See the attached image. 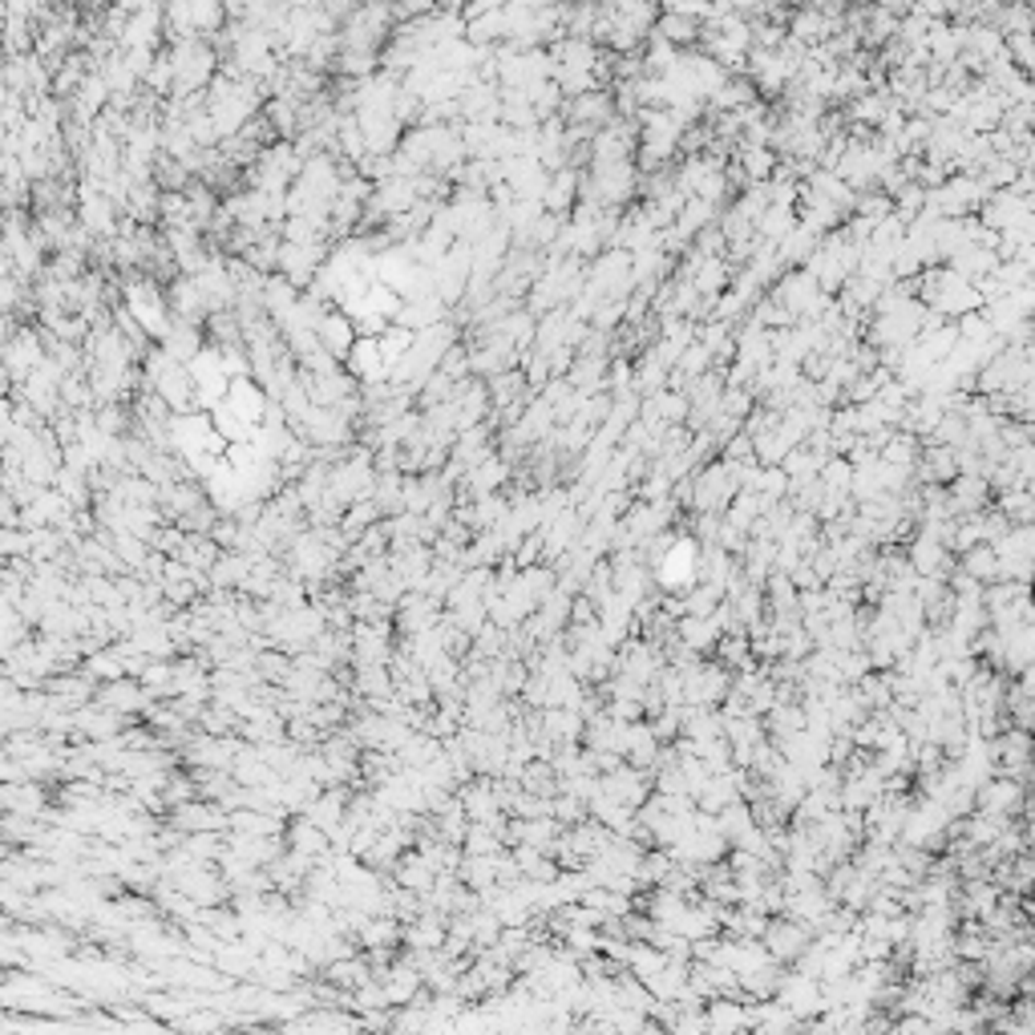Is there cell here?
I'll list each match as a JSON object with an SVG mask.
<instances>
[{
  "label": "cell",
  "instance_id": "obj_1",
  "mask_svg": "<svg viewBox=\"0 0 1035 1035\" xmlns=\"http://www.w3.org/2000/svg\"><path fill=\"white\" fill-rule=\"evenodd\" d=\"M166 54H171V69H174V90H171L174 102L195 97V93H202L214 81L219 57H214V49L207 40H174Z\"/></svg>",
  "mask_w": 1035,
  "mask_h": 1035
},
{
  "label": "cell",
  "instance_id": "obj_2",
  "mask_svg": "<svg viewBox=\"0 0 1035 1035\" xmlns=\"http://www.w3.org/2000/svg\"><path fill=\"white\" fill-rule=\"evenodd\" d=\"M126 312L133 316V324L147 333V340H159L171 333V304L162 300L159 283L154 279H130L126 283Z\"/></svg>",
  "mask_w": 1035,
  "mask_h": 1035
},
{
  "label": "cell",
  "instance_id": "obj_3",
  "mask_svg": "<svg viewBox=\"0 0 1035 1035\" xmlns=\"http://www.w3.org/2000/svg\"><path fill=\"white\" fill-rule=\"evenodd\" d=\"M655 579H660L664 591H691L700 583V538L672 534V546L655 562Z\"/></svg>",
  "mask_w": 1035,
  "mask_h": 1035
},
{
  "label": "cell",
  "instance_id": "obj_4",
  "mask_svg": "<svg viewBox=\"0 0 1035 1035\" xmlns=\"http://www.w3.org/2000/svg\"><path fill=\"white\" fill-rule=\"evenodd\" d=\"M372 490H376V465H372L369 450H357V457H345L328 469V493L345 510L357 502H369Z\"/></svg>",
  "mask_w": 1035,
  "mask_h": 1035
},
{
  "label": "cell",
  "instance_id": "obj_5",
  "mask_svg": "<svg viewBox=\"0 0 1035 1035\" xmlns=\"http://www.w3.org/2000/svg\"><path fill=\"white\" fill-rule=\"evenodd\" d=\"M226 9L211 4V0H195V4H171L162 9V25L171 28L174 40H202L207 33L223 25Z\"/></svg>",
  "mask_w": 1035,
  "mask_h": 1035
},
{
  "label": "cell",
  "instance_id": "obj_6",
  "mask_svg": "<svg viewBox=\"0 0 1035 1035\" xmlns=\"http://www.w3.org/2000/svg\"><path fill=\"white\" fill-rule=\"evenodd\" d=\"M78 226L85 235L106 240V243L118 235V207H114L106 190L97 183H90V178L78 186Z\"/></svg>",
  "mask_w": 1035,
  "mask_h": 1035
},
{
  "label": "cell",
  "instance_id": "obj_7",
  "mask_svg": "<svg viewBox=\"0 0 1035 1035\" xmlns=\"http://www.w3.org/2000/svg\"><path fill=\"white\" fill-rule=\"evenodd\" d=\"M40 360H45V340H40L33 328H16V333L0 345V364L9 372V381H21V385H25V376L37 369Z\"/></svg>",
  "mask_w": 1035,
  "mask_h": 1035
},
{
  "label": "cell",
  "instance_id": "obj_8",
  "mask_svg": "<svg viewBox=\"0 0 1035 1035\" xmlns=\"http://www.w3.org/2000/svg\"><path fill=\"white\" fill-rule=\"evenodd\" d=\"M688 486H691V505H696L700 514H720V510H724V505L736 498V486H732L729 465H724V462L700 469V474H696V481H688Z\"/></svg>",
  "mask_w": 1035,
  "mask_h": 1035
},
{
  "label": "cell",
  "instance_id": "obj_9",
  "mask_svg": "<svg viewBox=\"0 0 1035 1035\" xmlns=\"http://www.w3.org/2000/svg\"><path fill=\"white\" fill-rule=\"evenodd\" d=\"M171 825L178 837L226 834V810L223 805H211V801H186V805L171 810Z\"/></svg>",
  "mask_w": 1035,
  "mask_h": 1035
},
{
  "label": "cell",
  "instance_id": "obj_10",
  "mask_svg": "<svg viewBox=\"0 0 1035 1035\" xmlns=\"http://www.w3.org/2000/svg\"><path fill=\"white\" fill-rule=\"evenodd\" d=\"M765 955L772 958V963H789V958H801L805 951H810V927H801V922H793V918H777V922H769L765 927Z\"/></svg>",
  "mask_w": 1035,
  "mask_h": 1035
},
{
  "label": "cell",
  "instance_id": "obj_11",
  "mask_svg": "<svg viewBox=\"0 0 1035 1035\" xmlns=\"http://www.w3.org/2000/svg\"><path fill=\"white\" fill-rule=\"evenodd\" d=\"M223 405L235 417H240L243 426L247 429H255V426H264V417H267V393L259 385H255L252 376H235L231 385H226V397H223Z\"/></svg>",
  "mask_w": 1035,
  "mask_h": 1035
},
{
  "label": "cell",
  "instance_id": "obj_12",
  "mask_svg": "<svg viewBox=\"0 0 1035 1035\" xmlns=\"http://www.w3.org/2000/svg\"><path fill=\"white\" fill-rule=\"evenodd\" d=\"M49 796L40 789V781H13L0 784V813H16V817H45Z\"/></svg>",
  "mask_w": 1035,
  "mask_h": 1035
},
{
  "label": "cell",
  "instance_id": "obj_13",
  "mask_svg": "<svg viewBox=\"0 0 1035 1035\" xmlns=\"http://www.w3.org/2000/svg\"><path fill=\"white\" fill-rule=\"evenodd\" d=\"M121 724H126V720L114 717V712H109V708H102V703H85V708H78V712H73V732H78L81 741H90V744L118 741Z\"/></svg>",
  "mask_w": 1035,
  "mask_h": 1035
},
{
  "label": "cell",
  "instance_id": "obj_14",
  "mask_svg": "<svg viewBox=\"0 0 1035 1035\" xmlns=\"http://www.w3.org/2000/svg\"><path fill=\"white\" fill-rule=\"evenodd\" d=\"M316 345H319V352H324V357L340 364V360L352 352V345H357V324H352L345 312H328V316H324V324L316 328Z\"/></svg>",
  "mask_w": 1035,
  "mask_h": 1035
},
{
  "label": "cell",
  "instance_id": "obj_15",
  "mask_svg": "<svg viewBox=\"0 0 1035 1035\" xmlns=\"http://www.w3.org/2000/svg\"><path fill=\"white\" fill-rule=\"evenodd\" d=\"M345 360H348V376H352V381H364V385H385L388 381L376 336H357V345H352V352H348Z\"/></svg>",
  "mask_w": 1035,
  "mask_h": 1035
},
{
  "label": "cell",
  "instance_id": "obj_16",
  "mask_svg": "<svg viewBox=\"0 0 1035 1035\" xmlns=\"http://www.w3.org/2000/svg\"><path fill=\"white\" fill-rule=\"evenodd\" d=\"M97 703L102 708H109L114 717H130V712H147L150 708V696L147 688L138 684V679H114V684H102L97 688Z\"/></svg>",
  "mask_w": 1035,
  "mask_h": 1035
},
{
  "label": "cell",
  "instance_id": "obj_17",
  "mask_svg": "<svg viewBox=\"0 0 1035 1035\" xmlns=\"http://www.w3.org/2000/svg\"><path fill=\"white\" fill-rule=\"evenodd\" d=\"M376 982H381V991H385L388 1008H409V1003H417L421 987H426V982H421V970L412 967V963H397L385 979H376Z\"/></svg>",
  "mask_w": 1035,
  "mask_h": 1035
},
{
  "label": "cell",
  "instance_id": "obj_18",
  "mask_svg": "<svg viewBox=\"0 0 1035 1035\" xmlns=\"http://www.w3.org/2000/svg\"><path fill=\"white\" fill-rule=\"evenodd\" d=\"M304 822H312L319 829V834L333 837L340 825H345V789H328V793H319L312 805H307L304 813H300Z\"/></svg>",
  "mask_w": 1035,
  "mask_h": 1035
},
{
  "label": "cell",
  "instance_id": "obj_19",
  "mask_svg": "<svg viewBox=\"0 0 1035 1035\" xmlns=\"http://www.w3.org/2000/svg\"><path fill=\"white\" fill-rule=\"evenodd\" d=\"M615 118V102L610 93L591 90L583 97H571V126H583V130H595V126H607Z\"/></svg>",
  "mask_w": 1035,
  "mask_h": 1035
},
{
  "label": "cell",
  "instance_id": "obj_20",
  "mask_svg": "<svg viewBox=\"0 0 1035 1035\" xmlns=\"http://www.w3.org/2000/svg\"><path fill=\"white\" fill-rule=\"evenodd\" d=\"M510 481V462L505 457H498V453H490L486 462H478L469 474H465V486H469V493L474 498H486V493H498Z\"/></svg>",
  "mask_w": 1035,
  "mask_h": 1035
},
{
  "label": "cell",
  "instance_id": "obj_21",
  "mask_svg": "<svg viewBox=\"0 0 1035 1035\" xmlns=\"http://www.w3.org/2000/svg\"><path fill=\"white\" fill-rule=\"evenodd\" d=\"M393 324L409 328V333H426V328H433V324H445V304H441L438 295L409 300V304H400V312H397V319H393Z\"/></svg>",
  "mask_w": 1035,
  "mask_h": 1035
},
{
  "label": "cell",
  "instance_id": "obj_22",
  "mask_svg": "<svg viewBox=\"0 0 1035 1035\" xmlns=\"http://www.w3.org/2000/svg\"><path fill=\"white\" fill-rule=\"evenodd\" d=\"M676 639H679V648L708 651L720 643V627L712 624V615H679Z\"/></svg>",
  "mask_w": 1035,
  "mask_h": 1035
},
{
  "label": "cell",
  "instance_id": "obj_23",
  "mask_svg": "<svg viewBox=\"0 0 1035 1035\" xmlns=\"http://www.w3.org/2000/svg\"><path fill=\"white\" fill-rule=\"evenodd\" d=\"M397 886L409 889V894H417V898H426L429 889H433V882H438V870L421 858V853H409V858H400L397 865Z\"/></svg>",
  "mask_w": 1035,
  "mask_h": 1035
},
{
  "label": "cell",
  "instance_id": "obj_24",
  "mask_svg": "<svg viewBox=\"0 0 1035 1035\" xmlns=\"http://www.w3.org/2000/svg\"><path fill=\"white\" fill-rule=\"evenodd\" d=\"M817 247H822V235H817L813 226L796 223L793 231H789V235L777 243V259H781V264H805V259H810Z\"/></svg>",
  "mask_w": 1035,
  "mask_h": 1035
},
{
  "label": "cell",
  "instance_id": "obj_25",
  "mask_svg": "<svg viewBox=\"0 0 1035 1035\" xmlns=\"http://www.w3.org/2000/svg\"><path fill=\"white\" fill-rule=\"evenodd\" d=\"M688 283L696 288V295H703L708 304H717V295H724V283H729V264L724 259H700Z\"/></svg>",
  "mask_w": 1035,
  "mask_h": 1035
},
{
  "label": "cell",
  "instance_id": "obj_26",
  "mask_svg": "<svg viewBox=\"0 0 1035 1035\" xmlns=\"http://www.w3.org/2000/svg\"><path fill=\"white\" fill-rule=\"evenodd\" d=\"M946 498L955 505V514H970V510H979V505L987 502V478H979V474H958V478L951 481Z\"/></svg>",
  "mask_w": 1035,
  "mask_h": 1035
},
{
  "label": "cell",
  "instance_id": "obj_27",
  "mask_svg": "<svg viewBox=\"0 0 1035 1035\" xmlns=\"http://www.w3.org/2000/svg\"><path fill=\"white\" fill-rule=\"evenodd\" d=\"M963 574H967L970 583H996L999 579V555L991 550L987 543L970 546V550H963Z\"/></svg>",
  "mask_w": 1035,
  "mask_h": 1035
},
{
  "label": "cell",
  "instance_id": "obj_28",
  "mask_svg": "<svg viewBox=\"0 0 1035 1035\" xmlns=\"http://www.w3.org/2000/svg\"><path fill=\"white\" fill-rule=\"evenodd\" d=\"M324 975H328V982L345 987L348 996H352L357 987H364V982H372L369 958H336V963H328V967H324Z\"/></svg>",
  "mask_w": 1035,
  "mask_h": 1035
},
{
  "label": "cell",
  "instance_id": "obj_29",
  "mask_svg": "<svg viewBox=\"0 0 1035 1035\" xmlns=\"http://www.w3.org/2000/svg\"><path fill=\"white\" fill-rule=\"evenodd\" d=\"M741 171L753 186H765L777 174V154L769 147H741Z\"/></svg>",
  "mask_w": 1035,
  "mask_h": 1035
},
{
  "label": "cell",
  "instance_id": "obj_30",
  "mask_svg": "<svg viewBox=\"0 0 1035 1035\" xmlns=\"http://www.w3.org/2000/svg\"><path fill=\"white\" fill-rule=\"evenodd\" d=\"M793 226H796L793 207H765V214L757 219V226H753V231L760 235V243H772V247H777V243H781L784 235L793 231Z\"/></svg>",
  "mask_w": 1035,
  "mask_h": 1035
},
{
  "label": "cell",
  "instance_id": "obj_31",
  "mask_svg": "<svg viewBox=\"0 0 1035 1035\" xmlns=\"http://www.w3.org/2000/svg\"><path fill=\"white\" fill-rule=\"evenodd\" d=\"M85 679H102V684H114V679H130L126 667H121V655L114 648H97L85 655Z\"/></svg>",
  "mask_w": 1035,
  "mask_h": 1035
},
{
  "label": "cell",
  "instance_id": "obj_32",
  "mask_svg": "<svg viewBox=\"0 0 1035 1035\" xmlns=\"http://www.w3.org/2000/svg\"><path fill=\"white\" fill-rule=\"evenodd\" d=\"M655 37L667 40L672 49H688L691 40L700 37V25H696V21H688V16L664 13V16H660V25H655Z\"/></svg>",
  "mask_w": 1035,
  "mask_h": 1035
},
{
  "label": "cell",
  "instance_id": "obj_33",
  "mask_svg": "<svg viewBox=\"0 0 1035 1035\" xmlns=\"http://www.w3.org/2000/svg\"><path fill=\"white\" fill-rule=\"evenodd\" d=\"M376 345H381V360H385V372H388V369H397L400 360L409 357L412 333H409V328H400V324H388L385 333L376 336Z\"/></svg>",
  "mask_w": 1035,
  "mask_h": 1035
},
{
  "label": "cell",
  "instance_id": "obj_34",
  "mask_svg": "<svg viewBox=\"0 0 1035 1035\" xmlns=\"http://www.w3.org/2000/svg\"><path fill=\"white\" fill-rule=\"evenodd\" d=\"M357 691L369 703L388 700V696H393V676H388V667H357Z\"/></svg>",
  "mask_w": 1035,
  "mask_h": 1035
},
{
  "label": "cell",
  "instance_id": "obj_35",
  "mask_svg": "<svg viewBox=\"0 0 1035 1035\" xmlns=\"http://www.w3.org/2000/svg\"><path fill=\"white\" fill-rule=\"evenodd\" d=\"M882 457L877 462H886V465H906V469H915V457H918V441L910 438V433H894V438L882 445Z\"/></svg>",
  "mask_w": 1035,
  "mask_h": 1035
},
{
  "label": "cell",
  "instance_id": "obj_36",
  "mask_svg": "<svg viewBox=\"0 0 1035 1035\" xmlns=\"http://www.w3.org/2000/svg\"><path fill=\"white\" fill-rule=\"evenodd\" d=\"M999 514L1015 518L1011 526H1032V493H1027V490H1003V493H999Z\"/></svg>",
  "mask_w": 1035,
  "mask_h": 1035
},
{
  "label": "cell",
  "instance_id": "obj_37",
  "mask_svg": "<svg viewBox=\"0 0 1035 1035\" xmlns=\"http://www.w3.org/2000/svg\"><path fill=\"white\" fill-rule=\"evenodd\" d=\"M996 903H999V886H991V882H970V889H967V915L970 918H987L991 910H996Z\"/></svg>",
  "mask_w": 1035,
  "mask_h": 1035
},
{
  "label": "cell",
  "instance_id": "obj_38",
  "mask_svg": "<svg viewBox=\"0 0 1035 1035\" xmlns=\"http://www.w3.org/2000/svg\"><path fill=\"white\" fill-rule=\"evenodd\" d=\"M147 81H150V90H154V93H171L174 90V69H171V54H166V49H159V54H154V66H150Z\"/></svg>",
  "mask_w": 1035,
  "mask_h": 1035
},
{
  "label": "cell",
  "instance_id": "obj_39",
  "mask_svg": "<svg viewBox=\"0 0 1035 1035\" xmlns=\"http://www.w3.org/2000/svg\"><path fill=\"white\" fill-rule=\"evenodd\" d=\"M667 490H672V478H667L664 469L655 465V474H651V481L643 486V502H664Z\"/></svg>",
  "mask_w": 1035,
  "mask_h": 1035
},
{
  "label": "cell",
  "instance_id": "obj_40",
  "mask_svg": "<svg viewBox=\"0 0 1035 1035\" xmlns=\"http://www.w3.org/2000/svg\"><path fill=\"white\" fill-rule=\"evenodd\" d=\"M13 429H16V421H13V400L0 397V445H9Z\"/></svg>",
  "mask_w": 1035,
  "mask_h": 1035
},
{
  "label": "cell",
  "instance_id": "obj_41",
  "mask_svg": "<svg viewBox=\"0 0 1035 1035\" xmlns=\"http://www.w3.org/2000/svg\"><path fill=\"white\" fill-rule=\"evenodd\" d=\"M987 951H991V946L982 943L979 934H963V939H958V955L963 958H982Z\"/></svg>",
  "mask_w": 1035,
  "mask_h": 1035
},
{
  "label": "cell",
  "instance_id": "obj_42",
  "mask_svg": "<svg viewBox=\"0 0 1035 1035\" xmlns=\"http://www.w3.org/2000/svg\"><path fill=\"white\" fill-rule=\"evenodd\" d=\"M9 393V372H4V364H0V397Z\"/></svg>",
  "mask_w": 1035,
  "mask_h": 1035
}]
</instances>
